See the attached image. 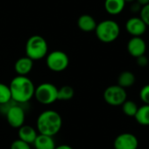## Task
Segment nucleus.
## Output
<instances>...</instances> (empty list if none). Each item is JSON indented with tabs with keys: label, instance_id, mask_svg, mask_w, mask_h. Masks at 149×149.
I'll list each match as a JSON object with an SVG mask.
<instances>
[{
	"label": "nucleus",
	"instance_id": "8",
	"mask_svg": "<svg viewBox=\"0 0 149 149\" xmlns=\"http://www.w3.org/2000/svg\"><path fill=\"white\" fill-rule=\"evenodd\" d=\"M8 124L13 128H19L25 123V113L19 105H11L5 113Z\"/></svg>",
	"mask_w": 149,
	"mask_h": 149
},
{
	"label": "nucleus",
	"instance_id": "21",
	"mask_svg": "<svg viewBox=\"0 0 149 149\" xmlns=\"http://www.w3.org/2000/svg\"><path fill=\"white\" fill-rule=\"evenodd\" d=\"M138 108L139 107L136 103L132 100H126L122 104V110L124 113L129 117H134L138 111Z\"/></svg>",
	"mask_w": 149,
	"mask_h": 149
},
{
	"label": "nucleus",
	"instance_id": "15",
	"mask_svg": "<svg viewBox=\"0 0 149 149\" xmlns=\"http://www.w3.org/2000/svg\"><path fill=\"white\" fill-rule=\"evenodd\" d=\"M35 149H54L56 148L53 137L44 134H38L33 144Z\"/></svg>",
	"mask_w": 149,
	"mask_h": 149
},
{
	"label": "nucleus",
	"instance_id": "29",
	"mask_svg": "<svg viewBox=\"0 0 149 149\" xmlns=\"http://www.w3.org/2000/svg\"><path fill=\"white\" fill-rule=\"evenodd\" d=\"M125 1H126V3H133L136 0H125Z\"/></svg>",
	"mask_w": 149,
	"mask_h": 149
},
{
	"label": "nucleus",
	"instance_id": "1",
	"mask_svg": "<svg viewBox=\"0 0 149 149\" xmlns=\"http://www.w3.org/2000/svg\"><path fill=\"white\" fill-rule=\"evenodd\" d=\"M9 88L11 100L18 104H25L34 96V84L27 76L18 75L14 77L9 85Z\"/></svg>",
	"mask_w": 149,
	"mask_h": 149
},
{
	"label": "nucleus",
	"instance_id": "24",
	"mask_svg": "<svg viewBox=\"0 0 149 149\" xmlns=\"http://www.w3.org/2000/svg\"><path fill=\"white\" fill-rule=\"evenodd\" d=\"M140 97L146 105H149V84L144 86L141 88L140 93Z\"/></svg>",
	"mask_w": 149,
	"mask_h": 149
},
{
	"label": "nucleus",
	"instance_id": "5",
	"mask_svg": "<svg viewBox=\"0 0 149 149\" xmlns=\"http://www.w3.org/2000/svg\"><path fill=\"white\" fill-rule=\"evenodd\" d=\"M58 88L52 83L45 82L35 87L34 98L42 105H51L57 100Z\"/></svg>",
	"mask_w": 149,
	"mask_h": 149
},
{
	"label": "nucleus",
	"instance_id": "12",
	"mask_svg": "<svg viewBox=\"0 0 149 149\" xmlns=\"http://www.w3.org/2000/svg\"><path fill=\"white\" fill-rule=\"evenodd\" d=\"M33 67V61L29 58L28 57H22L19 58L14 65V70L18 75L20 76H26L28 73L31 72Z\"/></svg>",
	"mask_w": 149,
	"mask_h": 149
},
{
	"label": "nucleus",
	"instance_id": "10",
	"mask_svg": "<svg viewBox=\"0 0 149 149\" xmlns=\"http://www.w3.org/2000/svg\"><path fill=\"white\" fill-rule=\"evenodd\" d=\"M148 26L140 17H130L126 23V31L133 37H142L147 31Z\"/></svg>",
	"mask_w": 149,
	"mask_h": 149
},
{
	"label": "nucleus",
	"instance_id": "9",
	"mask_svg": "<svg viewBox=\"0 0 149 149\" xmlns=\"http://www.w3.org/2000/svg\"><path fill=\"white\" fill-rule=\"evenodd\" d=\"M114 149H137L139 141L137 137L130 133L119 134L114 141Z\"/></svg>",
	"mask_w": 149,
	"mask_h": 149
},
{
	"label": "nucleus",
	"instance_id": "19",
	"mask_svg": "<svg viewBox=\"0 0 149 149\" xmlns=\"http://www.w3.org/2000/svg\"><path fill=\"white\" fill-rule=\"evenodd\" d=\"M75 91L73 87L70 86H63L61 88H58V94H57V100L67 101L71 100L74 97Z\"/></svg>",
	"mask_w": 149,
	"mask_h": 149
},
{
	"label": "nucleus",
	"instance_id": "20",
	"mask_svg": "<svg viewBox=\"0 0 149 149\" xmlns=\"http://www.w3.org/2000/svg\"><path fill=\"white\" fill-rule=\"evenodd\" d=\"M11 94L9 88V86L0 83V105L5 106L11 102Z\"/></svg>",
	"mask_w": 149,
	"mask_h": 149
},
{
	"label": "nucleus",
	"instance_id": "23",
	"mask_svg": "<svg viewBox=\"0 0 149 149\" xmlns=\"http://www.w3.org/2000/svg\"><path fill=\"white\" fill-rule=\"evenodd\" d=\"M11 149H31V146L26 142L18 139L12 141L11 144Z\"/></svg>",
	"mask_w": 149,
	"mask_h": 149
},
{
	"label": "nucleus",
	"instance_id": "28",
	"mask_svg": "<svg viewBox=\"0 0 149 149\" xmlns=\"http://www.w3.org/2000/svg\"><path fill=\"white\" fill-rule=\"evenodd\" d=\"M137 3H139L141 6H144V5H147L149 3V0H136Z\"/></svg>",
	"mask_w": 149,
	"mask_h": 149
},
{
	"label": "nucleus",
	"instance_id": "6",
	"mask_svg": "<svg viewBox=\"0 0 149 149\" xmlns=\"http://www.w3.org/2000/svg\"><path fill=\"white\" fill-rule=\"evenodd\" d=\"M46 65L49 70L60 72L68 68L69 58L62 51H53L46 56Z\"/></svg>",
	"mask_w": 149,
	"mask_h": 149
},
{
	"label": "nucleus",
	"instance_id": "18",
	"mask_svg": "<svg viewBox=\"0 0 149 149\" xmlns=\"http://www.w3.org/2000/svg\"><path fill=\"white\" fill-rule=\"evenodd\" d=\"M134 118L141 125L149 126V105H144L139 107Z\"/></svg>",
	"mask_w": 149,
	"mask_h": 149
},
{
	"label": "nucleus",
	"instance_id": "16",
	"mask_svg": "<svg viewBox=\"0 0 149 149\" xmlns=\"http://www.w3.org/2000/svg\"><path fill=\"white\" fill-rule=\"evenodd\" d=\"M125 0H105V9L110 15H119L120 14L126 6Z\"/></svg>",
	"mask_w": 149,
	"mask_h": 149
},
{
	"label": "nucleus",
	"instance_id": "4",
	"mask_svg": "<svg viewBox=\"0 0 149 149\" xmlns=\"http://www.w3.org/2000/svg\"><path fill=\"white\" fill-rule=\"evenodd\" d=\"M97 38L103 43L114 42L120 34V27L119 24L111 19L101 21L97 24L95 29Z\"/></svg>",
	"mask_w": 149,
	"mask_h": 149
},
{
	"label": "nucleus",
	"instance_id": "3",
	"mask_svg": "<svg viewBox=\"0 0 149 149\" xmlns=\"http://www.w3.org/2000/svg\"><path fill=\"white\" fill-rule=\"evenodd\" d=\"M48 53V45L46 39L40 35L30 37L25 44V56L32 61L40 60Z\"/></svg>",
	"mask_w": 149,
	"mask_h": 149
},
{
	"label": "nucleus",
	"instance_id": "11",
	"mask_svg": "<svg viewBox=\"0 0 149 149\" xmlns=\"http://www.w3.org/2000/svg\"><path fill=\"white\" fill-rule=\"evenodd\" d=\"M127 51L134 58H138L146 53L147 44L141 37H133L127 43Z\"/></svg>",
	"mask_w": 149,
	"mask_h": 149
},
{
	"label": "nucleus",
	"instance_id": "27",
	"mask_svg": "<svg viewBox=\"0 0 149 149\" xmlns=\"http://www.w3.org/2000/svg\"><path fill=\"white\" fill-rule=\"evenodd\" d=\"M54 149H73L72 147H70L69 145H66V144H63V145H60V146H57Z\"/></svg>",
	"mask_w": 149,
	"mask_h": 149
},
{
	"label": "nucleus",
	"instance_id": "26",
	"mask_svg": "<svg viewBox=\"0 0 149 149\" xmlns=\"http://www.w3.org/2000/svg\"><path fill=\"white\" fill-rule=\"evenodd\" d=\"M141 8H142V6L139 3H137L136 1H134L133 3V4L131 5V10L133 11V12H134V13H136V12H140L141 11Z\"/></svg>",
	"mask_w": 149,
	"mask_h": 149
},
{
	"label": "nucleus",
	"instance_id": "14",
	"mask_svg": "<svg viewBox=\"0 0 149 149\" xmlns=\"http://www.w3.org/2000/svg\"><path fill=\"white\" fill-rule=\"evenodd\" d=\"M97 24L95 18L89 14H83L80 16L79 18L77 19L78 28L81 31H85V32H90V31H95Z\"/></svg>",
	"mask_w": 149,
	"mask_h": 149
},
{
	"label": "nucleus",
	"instance_id": "22",
	"mask_svg": "<svg viewBox=\"0 0 149 149\" xmlns=\"http://www.w3.org/2000/svg\"><path fill=\"white\" fill-rule=\"evenodd\" d=\"M140 17L142 19L147 26H149V3L142 6L140 11Z\"/></svg>",
	"mask_w": 149,
	"mask_h": 149
},
{
	"label": "nucleus",
	"instance_id": "25",
	"mask_svg": "<svg viewBox=\"0 0 149 149\" xmlns=\"http://www.w3.org/2000/svg\"><path fill=\"white\" fill-rule=\"evenodd\" d=\"M136 59H137V64L141 67H145L148 65V58H147V56H145V54L136 58Z\"/></svg>",
	"mask_w": 149,
	"mask_h": 149
},
{
	"label": "nucleus",
	"instance_id": "13",
	"mask_svg": "<svg viewBox=\"0 0 149 149\" xmlns=\"http://www.w3.org/2000/svg\"><path fill=\"white\" fill-rule=\"evenodd\" d=\"M18 135L19 140L31 145V144H33L38 135V133L34 127L31 126H27V125H23L22 127L18 128Z\"/></svg>",
	"mask_w": 149,
	"mask_h": 149
},
{
	"label": "nucleus",
	"instance_id": "17",
	"mask_svg": "<svg viewBox=\"0 0 149 149\" xmlns=\"http://www.w3.org/2000/svg\"><path fill=\"white\" fill-rule=\"evenodd\" d=\"M135 82V76L132 72L125 71L122 72L118 79V85L123 88H127L132 86Z\"/></svg>",
	"mask_w": 149,
	"mask_h": 149
},
{
	"label": "nucleus",
	"instance_id": "2",
	"mask_svg": "<svg viewBox=\"0 0 149 149\" xmlns=\"http://www.w3.org/2000/svg\"><path fill=\"white\" fill-rule=\"evenodd\" d=\"M62 127V119L54 110H46L40 113L36 121V127L40 134L54 137Z\"/></svg>",
	"mask_w": 149,
	"mask_h": 149
},
{
	"label": "nucleus",
	"instance_id": "7",
	"mask_svg": "<svg viewBox=\"0 0 149 149\" xmlns=\"http://www.w3.org/2000/svg\"><path fill=\"white\" fill-rule=\"evenodd\" d=\"M126 89L119 85L110 86L104 92V99L105 102L111 106H122L126 100Z\"/></svg>",
	"mask_w": 149,
	"mask_h": 149
}]
</instances>
